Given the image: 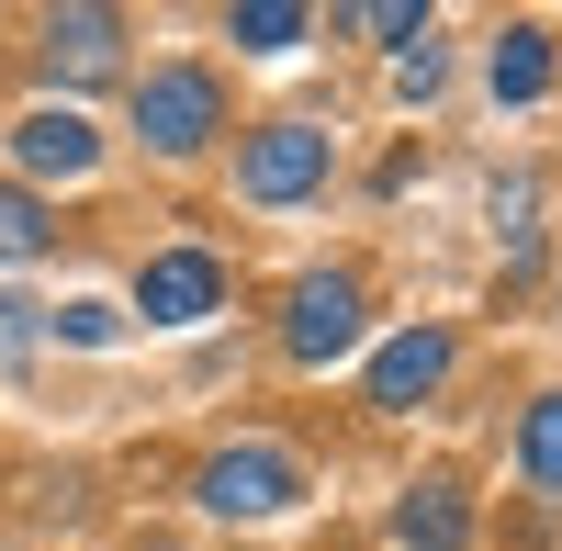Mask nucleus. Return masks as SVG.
<instances>
[{"label":"nucleus","instance_id":"f257e3e1","mask_svg":"<svg viewBox=\"0 0 562 551\" xmlns=\"http://www.w3.org/2000/svg\"><path fill=\"white\" fill-rule=\"evenodd\" d=\"M135 124H147L158 158H203L214 124H225V90L214 68H147V90H135Z\"/></svg>","mask_w":562,"mask_h":551},{"label":"nucleus","instance_id":"f03ea898","mask_svg":"<svg viewBox=\"0 0 562 551\" xmlns=\"http://www.w3.org/2000/svg\"><path fill=\"white\" fill-rule=\"evenodd\" d=\"M293 495H304V473H293V450H214V462H203V507L214 518H281V507H293Z\"/></svg>","mask_w":562,"mask_h":551},{"label":"nucleus","instance_id":"7ed1b4c3","mask_svg":"<svg viewBox=\"0 0 562 551\" xmlns=\"http://www.w3.org/2000/svg\"><path fill=\"white\" fill-rule=\"evenodd\" d=\"M315 180H326V135L315 124H259L237 147V192L248 203H304Z\"/></svg>","mask_w":562,"mask_h":551},{"label":"nucleus","instance_id":"20e7f679","mask_svg":"<svg viewBox=\"0 0 562 551\" xmlns=\"http://www.w3.org/2000/svg\"><path fill=\"white\" fill-rule=\"evenodd\" d=\"M349 338H360V282H349V270H315V282H293L281 349H293V360H338Z\"/></svg>","mask_w":562,"mask_h":551},{"label":"nucleus","instance_id":"39448f33","mask_svg":"<svg viewBox=\"0 0 562 551\" xmlns=\"http://www.w3.org/2000/svg\"><path fill=\"white\" fill-rule=\"evenodd\" d=\"M214 304H225V270L203 248H169V259H147V282H135V315H147V327H203Z\"/></svg>","mask_w":562,"mask_h":551},{"label":"nucleus","instance_id":"423d86ee","mask_svg":"<svg viewBox=\"0 0 562 551\" xmlns=\"http://www.w3.org/2000/svg\"><path fill=\"white\" fill-rule=\"evenodd\" d=\"M45 68H57L68 90L113 79V68H124V23H113V12H57V23H45Z\"/></svg>","mask_w":562,"mask_h":551},{"label":"nucleus","instance_id":"0eeeda50","mask_svg":"<svg viewBox=\"0 0 562 551\" xmlns=\"http://www.w3.org/2000/svg\"><path fill=\"white\" fill-rule=\"evenodd\" d=\"M12 147H23V169H45V180H90V169H102V135H90L79 113H23Z\"/></svg>","mask_w":562,"mask_h":551},{"label":"nucleus","instance_id":"6e6552de","mask_svg":"<svg viewBox=\"0 0 562 551\" xmlns=\"http://www.w3.org/2000/svg\"><path fill=\"white\" fill-rule=\"evenodd\" d=\"M439 372H450V338H439V327H405L383 360H371V405H416Z\"/></svg>","mask_w":562,"mask_h":551},{"label":"nucleus","instance_id":"1a4fd4ad","mask_svg":"<svg viewBox=\"0 0 562 551\" xmlns=\"http://www.w3.org/2000/svg\"><path fill=\"white\" fill-rule=\"evenodd\" d=\"M551 90V34L518 23V34H495V102H540Z\"/></svg>","mask_w":562,"mask_h":551},{"label":"nucleus","instance_id":"9d476101","mask_svg":"<svg viewBox=\"0 0 562 551\" xmlns=\"http://www.w3.org/2000/svg\"><path fill=\"white\" fill-rule=\"evenodd\" d=\"M461 540H473V507L450 484H416L405 495V551H461Z\"/></svg>","mask_w":562,"mask_h":551},{"label":"nucleus","instance_id":"9b49d317","mask_svg":"<svg viewBox=\"0 0 562 551\" xmlns=\"http://www.w3.org/2000/svg\"><path fill=\"white\" fill-rule=\"evenodd\" d=\"M518 462H529V484H562V394H540V405H529Z\"/></svg>","mask_w":562,"mask_h":551},{"label":"nucleus","instance_id":"f8f14e48","mask_svg":"<svg viewBox=\"0 0 562 551\" xmlns=\"http://www.w3.org/2000/svg\"><path fill=\"white\" fill-rule=\"evenodd\" d=\"M45 237H57V214H45L34 192H12V180H0V259H34Z\"/></svg>","mask_w":562,"mask_h":551},{"label":"nucleus","instance_id":"ddd939ff","mask_svg":"<svg viewBox=\"0 0 562 551\" xmlns=\"http://www.w3.org/2000/svg\"><path fill=\"white\" fill-rule=\"evenodd\" d=\"M237 45H248V57H281V45H304V12H293V0H248Z\"/></svg>","mask_w":562,"mask_h":551},{"label":"nucleus","instance_id":"4468645a","mask_svg":"<svg viewBox=\"0 0 562 551\" xmlns=\"http://www.w3.org/2000/svg\"><path fill=\"white\" fill-rule=\"evenodd\" d=\"M349 23H360V34H383V45H428V12H416V0H360Z\"/></svg>","mask_w":562,"mask_h":551},{"label":"nucleus","instance_id":"2eb2a0df","mask_svg":"<svg viewBox=\"0 0 562 551\" xmlns=\"http://www.w3.org/2000/svg\"><path fill=\"white\" fill-rule=\"evenodd\" d=\"M57 338H68V349H102V338H113V304H57Z\"/></svg>","mask_w":562,"mask_h":551},{"label":"nucleus","instance_id":"dca6fc26","mask_svg":"<svg viewBox=\"0 0 562 551\" xmlns=\"http://www.w3.org/2000/svg\"><path fill=\"white\" fill-rule=\"evenodd\" d=\"M34 315H45V304H23V293H0V360H23V349H34Z\"/></svg>","mask_w":562,"mask_h":551}]
</instances>
